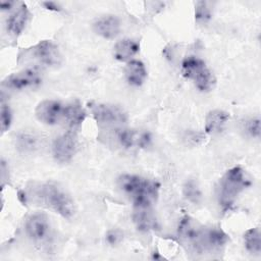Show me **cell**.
I'll list each match as a JSON object with an SVG mask.
<instances>
[{
	"mask_svg": "<svg viewBox=\"0 0 261 261\" xmlns=\"http://www.w3.org/2000/svg\"><path fill=\"white\" fill-rule=\"evenodd\" d=\"M184 196L188 201H190L193 204H198L202 199V193L194 180H188L184 186Z\"/></svg>",
	"mask_w": 261,
	"mask_h": 261,
	"instance_id": "22",
	"label": "cell"
},
{
	"mask_svg": "<svg viewBox=\"0 0 261 261\" xmlns=\"http://www.w3.org/2000/svg\"><path fill=\"white\" fill-rule=\"evenodd\" d=\"M181 72L185 77L193 81L196 88L201 92H210L216 85L213 72L199 57H186L181 62Z\"/></svg>",
	"mask_w": 261,
	"mask_h": 261,
	"instance_id": "4",
	"label": "cell"
},
{
	"mask_svg": "<svg viewBox=\"0 0 261 261\" xmlns=\"http://www.w3.org/2000/svg\"><path fill=\"white\" fill-rule=\"evenodd\" d=\"M24 230L27 236L36 243L47 241L51 232L48 216L42 212L31 214L24 222Z\"/></svg>",
	"mask_w": 261,
	"mask_h": 261,
	"instance_id": "8",
	"label": "cell"
},
{
	"mask_svg": "<svg viewBox=\"0 0 261 261\" xmlns=\"http://www.w3.org/2000/svg\"><path fill=\"white\" fill-rule=\"evenodd\" d=\"M77 149V138L73 130H67L58 136L52 146L54 159L59 163H67L74 156Z\"/></svg>",
	"mask_w": 261,
	"mask_h": 261,
	"instance_id": "7",
	"label": "cell"
},
{
	"mask_svg": "<svg viewBox=\"0 0 261 261\" xmlns=\"http://www.w3.org/2000/svg\"><path fill=\"white\" fill-rule=\"evenodd\" d=\"M0 122H1V130L2 134L7 132L8 128L11 125V120H12V114L11 110L8 106V104H5L4 102L1 103V110H0Z\"/></svg>",
	"mask_w": 261,
	"mask_h": 261,
	"instance_id": "25",
	"label": "cell"
},
{
	"mask_svg": "<svg viewBox=\"0 0 261 261\" xmlns=\"http://www.w3.org/2000/svg\"><path fill=\"white\" fill-rule=\"evenodd\" d=\"M43 5L47 8V9H50V10H54V11H58L60 10V6L55 3V2H44Z\"/></svg>",
	"mask_w": 261,
	"mask_h": 261,
	"instance_id": "28",
	"label": "cell"
},
{
	"mask_svg": "<svg viewBox=\"0 0 261 261\" xmlns=\"http://www.w3.org/2000/svg\"><path fill=\"white\" fill-rule=\"evenodd\" d=\"M17 144L23 151H33L38 146V139L31 134H21L17 138Z\"/></svg>",
	"mask_w": 261,
	"mask_h": 261,
	"instance_id": "24",
	"label": "cell"
},
{
	"mask_svg": "<svg viewBox=\"0 0 261 261\" xmlns=\"http://www.w3.org/2000/svg\"><path fill=\"white\" fill-rule=\"evenodd\" d=\"M90 109L96 122L103 126L117 127L127 121L126 112L117 105L91 103Z\"/></svg>",
	"mask_w": 261,
	"mask_h": 261,
	"instance_id": "6",
	"label": "cell"
},
{
	"mask_svg": "<svg viewBox=\"0 0 261 261\" xmlns=\"http://www.w3.org/2000/svg\"><path fill=\"white\" fill-rule=\"evenodd\" d=\"M64 104L57 100H43L41 101L36 109L35 114L39 121L54 125L63 119Z\"/></svg>",
	"mask_w": 261,
	"mask_h": 261,
	"instance_id": "10",
	"label": "cell"
},
{
	"mask_svg": "<svg viewBox=\"0 0 261 261\" xmlns=\"http://www.w3.org/2000/svg\"><path fill=\"white\" fill-rule=\"evenodd\" d=\"M244 243L248 252L259 255L261 252V232L258 227L250 228L244 233Z\"/></svg>",
	"mask_w": 261,
	"mask_h": 261,
	"instance_id": "21",
	"label": "cell"
},
{
	"mask_svg": "<svg viewBox=\"0 0 261 261\" xmlns=\"http://www.w3.org/2000/svg\"><path fill=\"white\" fill-rule=\"evenodd\" d=\"M133 219L139 230L150 231L157 227V220L151 207H135Z\"/></svg>",
	"mask_w": 261,
	"mask_h": 261,
	"instance_id": "17",
	"label": "cell"
},
{
	"mask_svg": "<svg viewBox=\"0 0 261 261\" xmlns=\"http://www.w3.org/2000/svg\"><path fill=\"white\" fill-rule=\"evenodd\" d=\"M121 234L117 230H112L107 234V240L110 244H116L120 241Z\"/></svg>",
	"mask_w": 261,
	"mask_h": 261,
	"instance_id": "27",
	"label": "cell"
},
{
	"mask_svg": "<svg viewBox=\"0 0 261 261\" xmlns=\"http://www.w3.org/2000/svg\"><path fill=\"white\" fill-rule=\"evenodd\" d=\"M30 15L31 13L27 5L24 3H20L17 9H15L7 18V31L13 36L20 35L30 19Z\"/></svg>",
	"mask_w": 261,
	"mask_h": 261,
	"instance_id": "15",
	"label": "cell"
},
{
	"mask_svg": "<svg viewBox=\"0 0 261 261\" xmlns=\"http://www.w3.org/2000/svg\"><path fill=\"white\" fill-rule=\"evenodd\" d=\"M86 118V111L79 100H73L64 105L63 121L71 130L77 128Z\"/></svg>",
	"mask_w": 261,
	"mask_h": 261,
	"instance_id": "16",
	"label": "cell"
},
{
	"mask_svg": "<svg viewBox=\"0 0 261 261\" xmlns=\"http://www.w3.org/2000/svg\"><path fill=\"white\" fill-rule=\"evenodd\" d=\"M14 4H15V2H13V1H2L1 2V9L2 10H9L13 7Z\"/></svg>",
	"mask_w": 261,
	"mask_h": 261,
	"instance_id": "29",
	"label": "cell"
},
{
	"mask_svg": "<svg viewBox=\"0 0 261 261\" xmlns=\"http://www.w3.org/2000/svg\"><path fill=\"white\" fill-rule=\"evenodd\" d=\"M140 44L133 39H122L116 42L113 47L114 58L118 61H130V59L139 52Z\"/></svg>",
	"mask_w": 261,
	"mask_h": 261,
	"instance_id": "18",
	"label": "cell"
},
{
	"mask_svg": "<svg viewBox=\"0 0 261 261\" xmlns=\"http://www.w3.org/2000/svg\"><path fill=\"white\" fill-rule=\"evenodd\" d=\"M250 186L245 170L240 166L228 169L219 179L216 187V198L223 211L230 209L239 195Z\"/></svg>",
	"mask_w": 261,
	"mask_h": 261,
	"instance_id": "2",
	"label": "cell"
},
{
	"mask_svg": "<svg viewBox=\"0 0 261 261\" xmlns=\"http://www.w3.org/2000/svg\"><path fill=\"white\" fill-rule=\"evenodd\" d=\"M94 31L105 39H113L120 32V21L115 15H104L94 22Z\"/></svg>",
	"mask_w": 261,
	"mask_h": 261,
	"instance_id": "13",
	"label": "cell"
},
{
	"mask_svg": "<svg viewBox=\"0 0 261 261\" xmlns=\"http://www.w3.org/2000/svg\"><path fill=\"white\" fill-rule=\"evenodd\" d=\"M34 57L42 64L47 66H56L61 63V53L53 42L45 40L33 48Z\"/></svg>",
	"mask_w": 261,
	"mask_h": 261,
	"instance_id": "11",
	"label": "cell"
},
{
	"mask_svg": "<svg viewBox=\"0 0 261 261\" xmlns=\"http://www.w3.org/2000/svg\"><path fill=\"white\" fill-rule=\"evenodd\" d=\"M41 82L42 75L37 68H25L7 76L3 81V85L12 90H22L37 87Z\"/></svg>",
	"mask_w": 261,
	"mask_h": 261,
	"instance_id": "9",
	"label": "cell"
},
{
	"mask_svg": "<svg viewBox=\"0 0 261 261\" xmlns=\"http://www.w3.org/2000/svg\"><path fill=\"white\" fill-rule=\"evenodd\" d=\"M177 237L179 242L189 251L195 254H204L205 226L191 216H184L177 226Z\"/></svg>",
	"mask_w": 261,
	"mask_h": 261,
	"instance_id": "5",
	"label": "cell"
},
{
	"mask_svg": "<svg viewBox=\"0 0 261 261\" xmlns=\"http://www.w3.org/2000/svg\"><path fill=\"white\" fill-rule=\"evenodd\" d=\"M228 242V236L220 227H206L204 238L205 253L220 251Z\"/></svg>",
	"mask_w": 261,
	"mask_h": 261,
	"instance_id": "14",
	"label": "cell"
},
{
	"mask_svg": "<svg viewBox=\"0 0 261 261\" xmlns=\"http://www.w3.org/2000/svg\"><path fill=\"white\" fill-rule=\"evenodd\" d=\"M117 130V140L124 148H146L150 145L151 137L147 132L135 128H119Z\"/></svg>",
	"mask_w": 261,
	"mask_h": 261,
	"instance_id": "12",
	"label": "cell"
},
{
	"mask_svg": "<svg viewBox=\"0 0 261 261\" xmlns=\"http://www.w3.org/2000/svg\"><path fill=\"white\" fill-rule=\"evenodd\" d=\"M210 2L207 1H200L196 4L195 9V18L199 22H206L212 16V10L210 6Z\"/></svg>",
	"mask_w": 261,
	"mask_h": 261,
	"instance_id": "23",
	"label": "cell"
},
{
	"mask_svg": "<svg viewBox=\"0 0 261 261\" xmlns=\"http://www.w3.org/2000/svg\"><path fill=\"white\" fill-rule=\"evenodd\" d=\"M229 114L220 109H214L207 113L205 118V130L210 135H216L223 130Z\"/></svg>",
	"mask_w": 261,
	"mask_h": 261,
	"instance_id": "19",
	"label": "cell"
},
{
	"mask_svg": "<svg viewBox=\"0 0 261 261\" xmlns=\"http://www.w3.org/2000/svg\"><path fill=\"white\" fill-rule=\"evenodd\" d=\"M38 200L61 215L70 219L75 214V204L70 195L61 187L53 182H45L38 187L36 191Z\"/></svg>",
	"mask_w": 261,
	"mask_h": 261,
	"instance_id": "3",
	"label": "cell"
},
{
	"mask_svg": "<svg viewBox=\"0 0 261 261\" xmlns=\"http://www.w3.org/2000/svg\"><path fill=\"white\" fill-rule=\"evenodd\" d=\"M124 75L129 85L135 87L141 86L147 76L144 63L136 59L128 61L124 67Z\"/></svg>",
	"mask_w": 261,
	"mask_h": 261,
	"instance_id": "20",
	"label": "cell"
},
{
	"mask_svg": "<svg viewBox=\"0 0 261 261\" xmlns=\"http://www.w3.org/2000/svg\"><path fill=\"white\" fill-rule=\"evenodd\" d=\"M117 185L135 207H151L158 198V182L137 174H121Z\"/></svg>",
	"mask_w": 261,
	"mask_h": 261,
	"instance_id": "1",
	"label": "cell"
},
{
	"mask_svg": "<svg viewBox=\"0 0 261 261\" xmlns=\"http://www.w3.org/2000/svg\"><path fill=\"white\" fill-rule=\"evenodd\" d=\"M245 129L246 133L253 137V138H260V132H261V127H260V119L257 118H251L248 121H246L245 123Z\"/></svg>",
	"mask_w": 261,
	"mask_h": 261,
	"instance_id": "26",
	"label": "cell"
}]
</instances>
